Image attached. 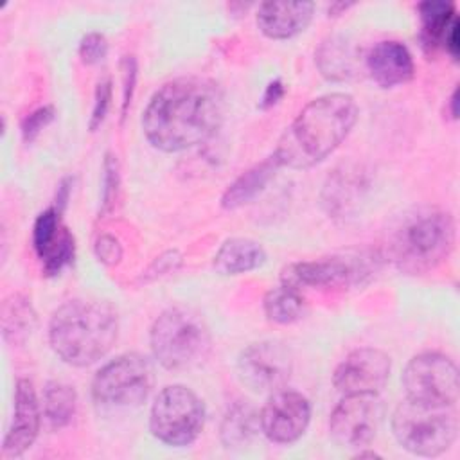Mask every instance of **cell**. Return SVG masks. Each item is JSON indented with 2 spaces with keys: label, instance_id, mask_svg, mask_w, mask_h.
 I'll list each match as a JSON object with an SVG mask.
<instances>
[{
  "label": "cell",
  "instance_id": "ba28073f",
  "mask_svg": "<svg viewBox=\"0 0 460 460\" xmlns=\"http://www.w3.org/2000/svg\"><path fill=\"white\" fill-rule=\"evenodd\" d=\"M151 388V363L144 356L129 352L97 370L92 381V397L102 408H135L147 399Z\"/></svg>",
  "mask_w": 460,
  "mask_h": 460
},
{
  "label": "cell",
  "instance_id": "603a6c76",
  "mask_svg": "<svg viewBox=\"0 0 460 460\" xmlns=\"http://www.w3.org/2000/svg\"><path fill=\"white\" fill-rule=\"evenodd\" d=\"M261 429L259 413L246 402H237L225 413L221 422V440L226 447L248 446Z\"/></svg>",
  "mask_w": 460,
  "mask_h": 460
},
{
  "label": "cell",
  "instance_id": "277c9868",
  "mask_svg": "<svg viewBox=\"0 0 460 460\" xmlns=\"http://www.w3.org/2000/svg\"><path fill=\"white\" fill-rule=\"evenodd\" d=\"M455 221L437 207L406 212L388 239V257L404 273L419 275L437 268L453 250Z\"/></svg>",
  "mask_w": 460,
  "mask_h": 460
},
{
  "label": "cell",
  "instance_id": "52a82bcc",
  "mask_svg": "<svg viewBox=\"0 0 460 460\" xmlns=\"http://www.w3.org/2000/svg\"><path fill=\"white\" fill-rule=\"evenodd\" d=\"M205 424L203 401L183 385H171L158 392L149 411V429L167 446H190Z\"/></svg>",
  "mask_w": 460,
  "mask_h": 460
},
{
  "label": "cell",
  "instance_id": "ffe728a7",
  "mask_svg": "<svg viewBox=\"0 0 460 460\" xmlns=\"http://www.w3.org/2000/svg\"><path fill=\"white\" fill-rule=\"evenodd\" d=\"M266 252L261 243L248 237L226 239L214 255V270L221 275H239L261 268Z\"/></svg>",
  "mask_w": 460,
  "mask_h": 460
},
{
  "label": "cell",
  "instance_id": "9a60e30c",
  "mask_svg": "<svg viewBox=\"0 0 460 460\" xmlns=\"http://www.w3.org/2000/svg\"><path fill=\"white\" fill-rule=\"evenodd\" d=\"M32 246L43 264L47 275H58L66 268L75 255V241L72 232L61 221V210L49 207L43 210L32 226Z\"/></svg>",
  "mask_w": 460,
  "mask_h": 460
},
{
  "label": "cell",
  "instance_id": "83f0119b",
  "mask_svg": "<svg viewBox=\"0 0 460 460\" xmlns=\"http://www.w3.org/2000/svg\"><path fill=\"white\" fill-rule=\"evenodd\" d=\"M108 52V41L101 32H88L79 43V58L86 65H95L104 59Z\"/></svg>",
  "mask_w": 460,
  "mask_h": 460
},
{
  "label": "cell",
  "instance_id": "f546056e",
  "mask_svg": "<svg viewBox=\"0 0 460 460\" xmlns=\"http://www.w3.org/2000/svg\"><path fill=\"white\" fill-rule=\"evenodd\" d=\"M54 119V108L52 106H41L29 113L22 122V137L25 142H32L40 131Z\"/></svg>",
  "mask_w": 460,
  "mask_h": 460
},
{
  "label": "cell",
  "instance_id": "7a4b0ae2",
  "mask_svg": "<svg viewBox=\"0 0 460 460\" xmlns=\"http://www.w3.org/2000/svg\"><path fill=\"white\" fill-rule=\"evenodd\" d=\"M358 120L352 95L332 92L309 101L279 138L273 156L280 167L309 169L323 162Z\"/></svg>",
  "mask_w": 460,
  "mask_h": 460
},
{
  "label": "cell",
  "instance_id": "30bf717a",
  "mask_svg": "<svg viewBox=\"0 0 460 460\" xmlns=\"http://www.w3.org/2000/svg\"><path fill=\"white\" fill-rule=\"evenodd\" d=\"M293 372L291 350L280 341L250 343L237 359V376L244 386L255 392H277L284 388Z\"/></svg>",
  "mask_w": 460,
  "mask_h": 460
},
{
  "label": "cell",
  "instance_id": "4316f807",
  "mask_svg": "<svg viewBox=\"0 0 460 460\" xmlns=\"http://www.w3.org/2000/svg\"><path fill=\"white\" fill-rule=\"evenodd\" d=\"M119 190V164L117 158L108 153L102 164V190H101V212L106 214L113 208Z\"/></svg>",
  "mask_w": 460,
  "mask_h": 460
},
{
  "label": "cell",
  "instance_id": "9c48e42d",
  "mask_svg": "<svg viewBox=\"0 0 460 460\" xmlns=\"http://www.w3.org/2000/svg\"><path fill=\"white\" fill-rule=\"evenodd\" d=\"M406 397L435 406H455L460 395L458 368L453 359L440 352L413 356L402 372Z\"/></svg>",
  "mask_w": 460,
  "mask_h": 460
},
{
  "label": "cell",
  "instance_id": "d6a6232c",
  "mask_svg": "<svg viewBox=\"0 0 460 460\" xmlns=\"http://www.w3.org/2000/svg\"><path fill=\"white\" fill-rule=\"evenodd\" d=\"M284 95V84L280 83V79H275L271 81L268 86H266V92L262 95V101H261V106L262 108H270L273 104H277Z\"/></svg>",
  "mask_w": 460,
  "mask_h": 460
},
{
  "label": "cell",
  "instance_id": "4fadbf2b",
  "mask_svg": "<svg viewBox=\"0 0 460 460\" xmlns=\"http://www.w3.org/2000/svg\"><path fill=\"white\" fill-rule=\"evenodd\" d=\"M368 275V266L358 257L334 255L293 262L282 270V284L298 288H349Z\"/></svg>",
  "mask_w": 460,
  "mask_h": 460
},
{
  "label": "cell",
  "instance_id": "8992f818",
  "mask_svg": "<svg viewBox=\"0 0 460 460\" xmlns=\"http://www.w3.org/2000/svg\"><path fill=\"white\" fill-rule=\"evenodd\" d=\"M392 433L408 453L438 456L456 440L458 419L453 406H435L406 397L394 410Z\"/></svg>",
  "mask_w": 460,
  "mask_h": 460
},
{
  "label": "cell",
  "instance_id": "2e32d148",
  "mask_svg": "<svg viewBox=\"0 0 460 460\" xmlns=\"http://www.w3.org/2000/svg\"><path fill=\"white\" fill-rule=\"evenodd\" d=\"M41 410L36 390L29 379H18L14 386V408L7 428L2 455L5 458L22 456L36 440L40 431Z\"/></svg>",
  "mask_w": 460,
  "mask_h": 460
},
{
  "label": "cell",
  "instance_id": "4dcf8cb0",
  "mask_svg": "<svg viewBox=\"0 0 460 460\" xmlns=\"http://www.w3.org/2000/svg\"><path fill=\"white\" fill-rule=\"evenodd\" d=\"M93 250H95L97 259L106 266H115L122 259V244L119 243V239L115 235H110V234L99 235Z\"/></svg>",
  "mask_w": 460,
  "mask_h": 460
},
{
  "label": "cell",
  "instance_id": "ac0fdd59",
  "mask_svg": "<svg viewBox=\"0 0 460 460\" xmlns=\"http://www.w3.org/2000/svg\"><path fill=\"white\" fill-rule=\"evenodd\" d=\"M314 13L313 2H264L257 11V27L271 40H289L305 31Z\"/></svg>",
  "mask_w": 460,
  "mask_h": 460
},
{
  "label": "cell",
  "instance_id": "6da1fadb",
  "mask_svg": "<svg viewBox=\"0 0 460 460\" xmlns=\"http://www.w3.org/2000/svg\"><path fill=\"white\" fill-rule=\"evenodd\" d=\"M225 117L221 88L205 77H178L162 84L142 113L149 144L178 153L208 140Z\"/></svg>",
  "mask_w": 460,
  "mask_h": 460
},
{
  "label": "cell",
  "instance_id": "7402d4cb",
  "mask_svg": "<svg viewBox=\"0 0 460 460\" xmlns=\"http://www.w3.org/2000/svg\"><path fill=\"white\" fill-rule=\"evenodd\" d=\"M36 325V313L22 295H11L2 304V334L11 345L23 343Z\"/></svg>",
  "mask_w": 460,
  "mask_h": 460
},
{
  "label": "cell",
  "instance_id": "836d02e7",
  "mask_svg": "<svg viewBox=\"0 0 460 460\" xmlns=\"http://www.w3.org/2000/svg\"><path fill=\"white\" fill-rule=\"evenodd\" d=\"M456 102H458V90H455L453 92V95H451V101H449V104H451V115L456 119L458 117V110H456Z\"/></svg>",
  "mask_w": 460,
  "mask_h": 460
},
{
  "label": "cell",
  "instance_id": "1f68e13d",
  "mask_svg": "<svg viewBox=\"0 0 460 460\" xmlns=\"http://www.w3.org/2000/svg\"><path fill=\"white\" fill-rule=\"evenodd\" d=\"M124 66V95H122V113H126L129 102H131V95H133V88H135V79H137V61L133 56H126L122 61Z\"/></svg>",
  "mask_w": 460,
  "mask_h": 460
},
{
  "label": "cell",
  "instance_id": "f1b7e54d",
  "mask_svg": "<svg viewBox=\"0 0 460 460\" xmlns=\"http://www.w3.org/2000/svg\"><path fill=\"white\" fill-rule=\"evenodd\" d=\"M110 101H111V79H101L97 83L95 88V101H93V110H92V117H90V129L95 131L101 122L104 120L108 108H110Z\"/></svg>",
  "mask_w": 460,
  "mask_h": 460
},
{
  "label": "cell",
  "instance_id": "3957f363",
  "mask_svg": "<svg viewBox=\"0 0 460 460\" xmlns=\"http://www.w3.org/2000/svg\"><path fill=\"white\" fill-rule=\"evenodd\" d=\"M117 336V311L101 300H68L54 311L49 322L52 350L72 367H88L102 359Z\"/></svg>",
  "mask_w": 460,
  "mask_h": 460
},
{
  "label": "cell",
  "instance_id": "44dd1931",
  "mask_svg": "<svg viewBox=\"0 0 460 460\" xmlns=\"http://www.w3.org/2000/svg\"><path fill=\"white\" fill-rule=\"evenodd\" d=\"M358 50L343 36H329L316 52L320 74L329 81H349L358 74Z\"/></svg>",
  "mask_w": 460,
  "mask_h": 460
},
{
  "label": "cell",
  "instance_id": "7c38bea8",
  "mask_svg": "<svg viewBox=\"0 0 460 460\" xmlns=\"http://www.w3.org/2000/svg\"><path fill=\"white\" fill-rule=\"evenodd\" d=\"M390 356L374 347L349 352L332 374L334 388L343 395H377L388 383Z\"/></svg>",
  "mask_w": 460,
  "mask_h": 460
},
{
  "label": "cell",
  "instance_id": "d6986e66",
  "mask_svg": "<svg viewBox=\"0 0 460 460\" xmlns=\"http://www.w3.org/2000/svg\"><path fill=\"white\" fill-rule=\"evenodd\" d=\"M279 169L280 165L273 155L246 169L226 187V190L221 196V207L226 210H235L243 205L252 203L273 180Z\"/></svg>",
  "mask_w": 460,
  "mask_h": 460
},
{
  "label": "cell",
  "instance_id": "5bb4252c",
  "mask_svg": "<svg viewBox=\"0 0 460 460\" xmlns=\"http://www.w3.org/2000/svg\"><path fill=\"white\" fill-rule=\"evenodd\" d=\"M311 404L300 392L280 388L271 392L259 411L261 431L275 444H293L307 429Z\"/></svg>",
  "mask_w": 460,
  "mask_h": 460
},
{
  "label": "cell",
  "instance_id": "e0dca14e",
  "mask_svg": "<svg viewBox=\"0 0 460 460\" xmlns=\"http://www.w3.org/2000/svg\"><path fill=\"white\" fill-rule=\"evenodd\" d=\"M365 66L370 77L383 88L404 84L415 72L411 52L397 40L376 43L365 58Z\"/></svg>",
  "mask_w": 460,
  "mask_h": 460
},
{
  "label": "cell",
  "instance_id": "5b68a950",
  "mask_svg": "<svg viewBox=\"0 0 460 460\" xmlns=\"http://www.w3.org/2000/svg\"><path fill=\"white\" fill-rule=\"evenodd\" d=\"M149 343L155 359L164 368L189 370L207 359L212 336L199 313L174 305L153 322Z\"/></svg>",
  "mask_w": 460,
  "mask_h": 460
},
{
  "label": "cell",
  "instance_id": "484cf974",
  "mask_svg": "<svg viewBox=\"0 0 460 460\" xmlns=\"http://www.w3.org/2000/svg\"><path fill=\"white\" fill-rule=\"evenodd\" d=\"M262 309L266 318L273 323H293L304 314V298L298 289L282 284L266 293Z\"/></svg>",
  "mask_w": 460,
  "mask_h": 460
},
{
  "label": "cell",
  "instance_id": "cb8c5ba5",
  "mask_svg": "<svg viewBox=\"0 0 460 460\" xmlns=\"http://www.w3.org/2000/svg\"><path fill=\"white\" fill-rule=\"evenodd\" d=\"M419 16L422 27V40L429 47H442L446 32L458 20L455 5L444 0L419 4Z\"/></svg>",
  "mask_w": 460,
  "mask_h": 460
},
{
  "label": "cell",
  "instance_id": "8fae6325",
  "mask_svg": "<svg viewBox=\"0 0 460 460\" xmlns=\"http://www.w3.org/2000/svg\"><path fill=\"white\" fill-rule=\"evenodd\" d=\"M379 419L376 395H343L329 417V433L338 446L361 449L374 440Z\"/></svg>",
  "mask_w": 460,
  "mask_h": 460
},
{
  "label": "cell",
  "instance_id": "d4e9b609",
  "mask_svg": "<svg viewBox=\"0 0 460 460\" xmlns=\"http://www.w3.org/2000/svg\"><path fill=\"white\" fill-rule=\"evenodd\" d=\"M75 408L77 395L70 385L59 381L47 383L43 390V415L52 428L66 426L74 419Z\"/></svg>",
  "mask_w": 460,
  "mask_h": 460
}]
</instances>
